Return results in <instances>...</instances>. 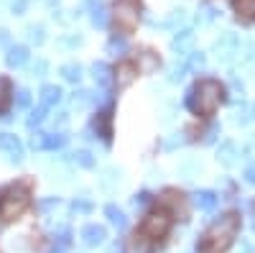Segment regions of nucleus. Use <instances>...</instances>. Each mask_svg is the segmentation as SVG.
<instances>
[{"mask_svg": "<svg viewBox=\"0 0 255 253\" xmlns=\"http://www.w3.org/2000/svg\"><path fill=\"white\" fill-rule=\"evenodd\" d=\"M194 202L199 205V207H204V210H212V207H215V195H212V192H199L197 197H194Z\"/></svg>", "mask_w": 255, "mask_h": 253, "instance_id": "obj_12", "label": "nucleus"}, {"mask_svg": "<svg viewBox=\"0 0 255 253\" xmlns=\"http://www.w3.org/2000/svg\"><path fill=\"white\" fill-rule=\"evenodd\" d=\"M140 23V3L138 0H115L113 3V26L120 36H130Z\"/></svg>", "mask_w": 255, "mask_h": 253, "instance_id": "obj_4", "label": "nucleus"}, {"mask_svg": "<svg viewBox=\"0 0 255 253\" xmlns=\"http://www.w3.org/2000/svg\"><path fill=\"white\" fill-rule=\"evenodd\" d=\"M222 102H225L222 84L217 79H202V82H197V87L189 95V110L202 118H212L220 110Z\"/></svg>", "mask_w": 255, "mask_h": 253, "instance_id": "obj_3", "label": "nucleus"}, {"mask_svg": "<svg viewBox=\"0 0 255 253\" xmlns=\"http://www.w3.org/2000/svg\"><path fill=\"white\" fill-rule=\"evenodd\" d=\"M135 64H138V69H140V74H148V72H153V69H158V54L156 51H140V54H135Z\"/></svg>", "mask_w": 255, "mask_h": 253, "instance_id": "obj_9", "label": "nucleus"}, {"mask_svg": "<svg viewBox=\"0 0 255 253\" xmlns=\"http://www.w3.org/2000/svg\"><path fill=\"white\" fill-rule=\"evenodd\" d=\"M232 8H235L238 18H243V20L255 18V0H232Z\"/></svg>", "mask_w": 255, "mask_h": 253, "instance_id": "obj_10", "label": "nucleus"}, {"mask_svg": "<svg viewBox=\"0 0 255 253\" xmlns=\"http://www.w3.org/2000/svg\"><path fill=\"white\" fill-rule=\"evenodd\" d=\"M253 230H255V223H253Z\"/></svg>", "mask_w": 255, "mask_h": 253, "instance_id": "obj_14", "label": "nucleus"}, {"mask_svg": "<svg viewBox=\"0 0 255 253\" xmlns=\"http://www.w3.org/2000/svg\"><path fill=\"white\" fill-rule=\"evenodd\" d=\"M113 74H115L118 87H128V84H130V82L140 74V69H138L135 59H133V61H120V64L113 69Z\"/></svg>", "mask_w": 255, "mask_h": 253, "instance_id": "obj_6", "label": "nucleus"}, {"mask_svg": "<svg viewBox=\"0 0 255 253\" xmlns=\"http://www.w3.org/2000/svg\"><path fill=\"white\" fill-rule=\"evenodd\" d=\"M151 248H153V243L148 241L140 230L133 233L130 238H128V243H125V253H151Z\"/></svg>", "mask_w": 255, "mask_h": 253, "instance_id": "obj_8", "label": "nucleus"}, {"mask_svg": "<svg viewBox=\"0 0 255 253\" xmlns=\"http://www.w3.org/2000/svg\"><path fill=\"white\" fill-rule=\"evenodd\" d=\"M13 105V79L8 74H0V115H5Z\"/></svg>", "mask_w": 255, "mask_h": 253, "instance_id": "obj_7", "label": "nucleus"}, {"mask_svg": "<svg viewBox=\"0 0 255 253\" xmlns=\"http://www.w3.org/2000/svg\"><path fill=\"white\" fill-rule=\"evenodd\" d=\"M245 179H248L250 184H255V166H248V169H245Z\"/></svg>", "mask_w": 255, "mask_h": 253, "instance_id": "obj_13", "label": "nucleus"}, {"mask_svg": "<svg viewBox=\"0 0 255 253\" xmlns=\"http://www.w3.org/2000/svg\"><path fill=\"white\" fill-rule=\"evenodd\" d=\"M33 192H36V182L33 177H20L5 187H0V225H13L31 213L33 207Z\"/></svg>", "mask_w": 255, "mask_h": 253, "instance_id": "obj_1", "label": "nucleus"}, {"mask_svg": "<svg viewBox=\"0 0 255 253\" xmlns=\"http://www.w3.org/2000/svg\"><path fill=\"white\" fill-rule=\"evenodd\" d=\"M235 156H238V149L232 143H227V146H222V151H220V159H222V164H235Z\"/></svg>", "mask_w": 255, "mask_h": 253, "instance_id": "obj_11", "label": "nucleus"}, {"mask_svg": "<svg viewBox=\"0 0 255 253\" xmlns=\"http://www.w3.org/2000/svg\"><path fill=\"white\" fill-rule=\"evenodd\" d=\"M238 230H240V215L238 213H225L199 236L197 251L199 253H227L230 246L238 238Z\"/></svg>", "mask_w": 255, "mask_h": 253, "instance_id": "obj_2", "label": "nucleus"}, {"mask_svg": "<svg viewBox=\"0 0 255 253\" xmlns=\"http://www.w3.org/2000/svg\"><path fill=\"white\" fill-rule=\"evenodd\" d=\"M171 225H174V213L163 205V207H158V210H151V213L143 218V223H140L138 230H140V233L151 241V243H156V241H161V238L168 236Z\"/></svg>", "mask_w": 255, "mask_h": 253, "instance_id": "obj_5", "label": "nucleus"}]
</instances>
